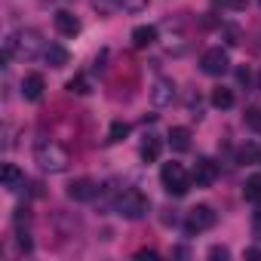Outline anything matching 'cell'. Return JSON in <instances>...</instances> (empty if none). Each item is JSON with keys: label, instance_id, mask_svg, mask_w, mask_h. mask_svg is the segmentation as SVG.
<instances>
[{"label": "cell", "instance_id": "obj_1", "mask_svg": "<svg viewBox=\"0 0 261 261\" xmlns=\"http://www.w3.org/2000/svg\"><path fill=\"white\" fill-rule=\"evenodd\" d=\"M43 53H46V43H43V34L37 28H22V31L10 34L4 43V62H10L13 56L22 62H34Z\"/></svg>", "mask_w": 261, "mask_h": 261}, {"label": "cell", "instance_id": "obj_2", "mask_svg": "<svg viewBox=\"0 0 261 261\" xmlns=\"http://www.w3.org/2000/svg\"><path fill=\"white\" fill-rule=\"evenodd\" d=\"M34 163L40 166V172L62 175V172H68L71 157H68V151L59 142H37L34 145Z\"/></svg>", "mask_w": 261, "mask_h": 261}, {"label": "cell", "instance_id": "obj_3", "mask_svg": "<svg viewBox=\"0 0 261 261\" xmlns=\"http://www.w3.org/2000/svg\"><path fill=\"white\" fill-rule=\"evenodd\" d=\"M114 209H117V215H123V218H129V221H139V218H145V215L151 212V200H148V194H142L139 188H126V191L117 197Z\"/></svg>", "mask_w": 261, "mask_h": 261}, {"label": "cell", "instance_id": "obj_4", "mask_svg": "<svg viewBox=\"0 0 261 261\" xmlns=\"http://www.w3.org/2000/svg\"><path fill=\"white\" fill-rule=\"evenodd\" d=\"M160 181H163L166 194H172V197H185V194L191 191V185H194V178L185 172L181 163H163V169H160Z\"/></svg>", "mask_w": 261, "mask_h": 261}, {"label": "cell", "instance_id": "obj_5", "mask_svg": "<svg viewBox=\"0 0 261 261\" xmlns=\"http://www.w3.org/2000/svg\"><path fill=\"white\" fill-rule=\"evenodd\" d=\"M215 224H218V212H215L212 206L200 203V206H194V209L188 212L185 230H188V233H203V230H212Z\"/></svg>", "mask_w": 261, "mask_h": 261}, {"label": "cell", "instance_id": "obj_6", "mask_svg": "<svg viewBox=\"0 0 261 261\" xmlns=\"http://www.w3.org/2000/svg\"><path fill=\"white\" fill-rule=\"evenodd\" d=\"M200 68H203V74H209V77H221V74L230 68V59H227V53H224L221 46H212V49L203 53Z\"/></svg>", "mask_w": 261, "mask_h": 261}, {"label": "cell", "instance_id": "obj_7", "mask_svg": "<svg viewBox=\"0 0 261 261\" xmlns=\"http://www.w3.org/2000/svg\"><path fill=\"white\" fill-rule=\"evenodd\" d=\"M172 98H175V80L172 77H157L154 86H151L154 108H166V105H172Z\"/></svg>", "mask_w": 261, "mask_h": 261}, {"label": "cell", "instance_id": "obj_8", "mask_svg": "<svg viewBox=\"0 0 261 261\" xmlns=\"http://www.w3.org/2000/svg\"><path fill=\"white\" fill-rule=\"evenodd\" d=\"M191 178H194V185H197V188H209V185H215V178H218V166H215L209 157H200V160L194 163Z\"/></svg>", "mask_w": 261, "mask_h": 261}, {"label": "cell", "instance_id": "obj_9", "mask_svg": "<svg viewBox=\"0 0 261 261\" xmlns=\"http://www.w3.org/2000/svg\"><path fill=\"white\" fill-rule=\"evenodd\" d=\"M95 181L92 178H74L71 185H68V197L74 200V203H89L92 197H95Z\"/></svg>", "mask_w": 261, "mask_h": 261}, {"label": "cell", "instance_id": "obj_10", "mask_svg": "<svg viewBox=\"0 0 261 261\" xmlns=\"http://www.w3.org/2000/svg\"><path fill=\"white\" fill-rule=\"evenodd\" d=\"M53 22H56V31H59V34H65V37L80 34V19H77L71 10H59V13L53 16Z\"/></svg>", "mask_w": 261, "mask_h": 261}, {"label": "cell", "instance_id": "obj_11", "mask_svg": "<svg viewBox=\"0 0 261 261\" xmlns=\"http://www.w3.org/2000/svg\"><path fill=\"white\" fill-rule=\"evenodd\" d=\"M0 181H4V188L10 194H16L19 188H25V172L16 163H4V169H0Z\"/></svg>", "mask_w": 261, "mask_h": 261}, {"label": "cell", "instance_id": "obj_12", "mask_svg": "<svg viewBox=\"0 0 261 261\" xmlns=\"http://www.w3.org/2000/svg\"><path fill=\"white\" fill-rule=\"evenodd\" d=\"M43 89H46V83H43L40 74H28L22 80V98L25 101H40L43 98Z\"/></svg>", "mask_w": 261, "mask_h": 261}, {"label": "cell", "instance_id": "obj_13", "mask_svg": "<svg viewBox=\"0 0 261 261\" xmlns=\"http://www.w3.org/2000/svg\"><path fill=\"white\" fill-rule=\"evenodd\" d=\"M169 148H172L175 154L191 151V129H185V126H172V129H169Z\"/></svg>", "mask_w": 261, "mask_h": 261}, {"label": "cell", "instance_id": "obj_14", "mask_svg": "<svg viewBox=\"0 0 261 261\" xmlns=\"http://www.w3.org/2000/svg\"><path fill=\"white\" fill-rule=\"evenodd\" d=\"M157 43V28L154 25H139L136 31H133V46L136 49H148V46H154Z\"/></svg>", "mask_w": 261, "mask_h": 261}, {"label": "cell", "instance_id": "obj_15", "mask_svg": "<svg viewBox=\"0 0 261 261\" xmlns=\"http://www.w3.org/2000/svg\"><path fill=\"white\" fill-rule=\"evenodd\" d=\"M43 59H46V65H49V68H65L71 56H68V49H65L62 43H49V46H46V53H43Z\"/></svg>", "mask_w": 261, "mask_h": 261}, {"label": "cell", "instance_id": "obj_16", "mask_svg": "<svg viewBox=\"0 0 261 261\" xmlns=\"http://www.w3.org/2000/svg\"><path fill=\"white\" fill-rule=\"evenodd\" d=\"M160 151H163L160 139H154V136H145V142H142V148H139L142 160H145V163H157V160H160Z\"/></svg>", "mask_w": 261, "mask_h": 261}, {"label": "cell", "instance_id": "obj_17", "mask_svg": "<svg viewBox=\"0 0 261 261\" xmlns=\"http://www.w3.org/2000/svg\"><path fill=\"white\" fill-rule=\"evenodd\" d=\"M209 101H212V108L227 111V108H233V92H230L227 86H215V89H212V95H209Z\"/></svg>", "mask_w": 261, "mask_h": 261}, {"label": "cell", "instance_id": "obj_18", "mask_svg": "<svg viewBox=\"0 0 261 261\" xmlns=\"http://www.w3.org/2000/svg\"><path fill=\"white\" fill-rule=\"evenodd\" d=\"M126 136H129V123H126V120H114L111 129H108V142L117 145V142H123Z\"/></svg>", "mask_w": 261, "mask_h": 261}, {"label": "cell", "instance_id": "obj_19", "mask_svg": "<svg viewBox=\"0 0 261 261\" xmlns=\"http://www.w3.org/2000/svg\"><path fill=\"white\" fill-rule=\"evenodd\" d=\"M243 197H246V200H252V203H258V200H261V175H252V178H246Z\"/></svg>", "mask_w": 261, "mask_h": 261}, {"label": "cell", "instance_id": "obj_20", "mask_svg": "<svg viewBox=\"0 0 261 261\" xmlns=\"http://www.w3.org/2000/svg\"><path fill=\"white\" fill-rule=\"evenodd\" d=\"M68 92H74V95H89V92H92V86H89V80H86L83 74H77V77H71V80H68Z\"/></svg>", "mask_w": 261, "mask_h": 261}, {"label": "cell", "instance_id": "obj_21", "mask_svg": "<svg viewBox=\"0 0 261 261\" xmlns=\"http://www.w3.org/2000/svg\"><path fill=\"white\" fill-rule=\"evenodd\" d=\"M114 4L123 10V13H142L148 7V0H114Z\"/></svg>", "mask_w": 261, "mask_h": 261}, {"label": "cell", "instance_id": "obj_22", "mask_svg": "<svg viewBox=\"0 0 261 261\" xmlns=\"http://www.w3.org/2000/svg\"><path fill=\"white\" fill-rule=\"evenodd\" d=\"M240 160H243V163H261V151H258V145H246V148L240 151Z\"/></svg>", "mask_w": 261, "mask_h": 261}, {"label": "cell", "instance_id": "obj_23", "mask_svg": "<svg viewBox=\"0 0 261 261\" xmlns=\"http://www.w3.org/2000/svg\"><path fill=\"white\" fill-rule=\"evenodd\" d=\"M16 243H19V249H22V252H31V249H34L31 233H28V230H22V227H19V233H16Z\"/></svg>", "mask_w": 261, "mask_h": 261}, {"label": "cell", "instance_id": "obj_24", "mask_svg": "<svg viewBox=\"0 0 261 261\" xmlns=\"http://www.w3.org/2000/svg\"><path fill=\"white\" fill-rule=\"evenodd\" d=\"M209 258H230V249L227 246H212L209 249Z\"/></svg>", "mask_w": 261, "mask_h": 261}, {"label": "cell", "instance_id": "obj_25", "mask_svg": "<svg viewBox=\"0 0 261 261\" xmlns=\"http://www.w3.org/2000/svg\"><path fill=\"white\" fill-rule=\"evenodd\" d=\"M224 7H227V10H233V13H240V10H246V7H249V0H224Z\"/></svg>", "mask_w": 261, "mask_h": 261}, {"label": "cell", "instance_id": "obj_26", "mask_svg": "<svg viewBox=\"0 0 261 261\" xmlns=\"http://www.w3.org/2000/svg\"><path fill=\"white\" fill-rule=\"evenodd\" d=\"M237 80H240L243 86H249V83H252V71H249V68H240V71H237Z\"/></svg>", "mask_w": 261, "mask_h": 261}, {"label": "cell", "instance_id": "obj_27", "mask_svg": "<svg viewBox=\"0 0 261 261\" xmlns=\"http://www.w3.org/2000/svg\"><path fill=\"white\" fill-rule=\"evenodd\" d=\"M136 258H151V261H154V258H160V255H157V252H154V249H142V252H139V255H136Z\"/></svg>", "mask_w": 261, "mask_h": 261}, {"label": "cell", "instance_id": "obj_28", "mask_svg": "<svg viewBox=\"0 0 261 261\" xmlns=\"http://www.w3.org/2000/svg\"><path fill=\"white\" fill-rule=\"evenodd\" d=\"M255 227L261 230V200H258V206H255Z\"/></svg>", "mask_w": 261, "mask_h": 261}, {"label": "cell", "instance_id": "obj_29", "mask_svg": "<svg viewBox=\"0 0 261 261\" xmlns=\"http://www.w3.org/2000/svg\"><path fill=\"white\" fill-rule=\"evenodd\" d=\"M246 258H261V249H249V252H246Z\"/></svg>", "mask_w": 261, "mask_h": 261}, {"label": "cell", "instance_id": "obj_30", "mask_svg": "<svg viewBox=\"0 0 261 261\" xmlns=\"http://www.w3.org/2000/svg\"><path fill=\"white\" fill-rule=\"evenodd\" d=\"M258 4H261V0H258Z\"/></svg>", "mask_w": 261, "mask_h": 261}, {"label": "cell", "instance_id": "obj_31", "mask_svg": "<svg viewBox=\"0 0 261 261\" xmlns=\"http://www.w3.org/2000/svg\"><path fill=\"white\" fill-rule=\"evenodd\" d=\"M258 80H261V77H258Z\"/></svg>", "mask_w": 261, "mask_h": 261}]
</instances>
